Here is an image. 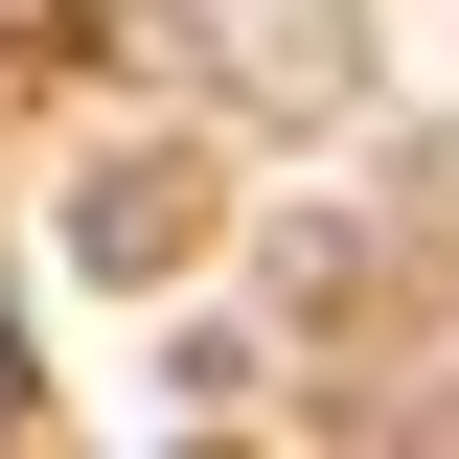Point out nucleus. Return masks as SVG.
I'll return each instance as SVG.
<instances>
[{"label": "nucleus", "instance_id": "obj_1", "mask_svg": "<svg viewBox=\"0 0 459 459\" xmlns=\"http://www.w3.org/2000/svg\"><path fill=\"white\" fill-rule=\"evenodd\" d=\"M0 459H23V299H0Z\"/></svg>", "mask_w": 459, "mask_h": 459}]
</instances>
